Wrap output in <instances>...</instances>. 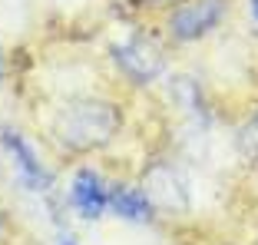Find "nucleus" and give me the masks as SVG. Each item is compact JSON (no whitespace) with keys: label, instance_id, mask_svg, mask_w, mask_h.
<instances>
[{"label":"nucleus","instance_id":"obj_1","mask_svg":"<svg viewBox=\"0 0 258 245\" xmlns=\"http://www.w3.org/2000/svg\"><path fill=\"white\" fill-rule=\"evenodd\" d=\"M116 126H119V113L109 103L83 100V103H70L67 109H60L53 133L70 149H96V146H106L113 139Z\"/></svg>","mask_w":258,"mask_h":245},{"label":"nucleus","instance_id":"obj_2","mask_svg":"<svg viewBox=\"0 0 258 245\" xmlns=\"http://www.w3.org/2000/svg\"><path fill=\"white\" fill-rule=\"evenodd\" d=\"M113 60L119 63V70L136 83H149L152 77H159L162 70V53L159 46L146 37H133L129 43H119L113 50Z\"/></svg>","mask_w":258,"mask_h":245},{"label":"nucleus","instance_id":"obj_3","mask_svg":"<svg viewBox=\"0 0 258 245\" xmlns=\"http://www.w3.org/2000/svg\"><path fill=\"white\" fill-rule=\"evenodd\" d=\"M225 14V0H192L185 7L175 10L172 17V33L179 40H196L209 33Z\"/></svg>","mask_w":258,"mask_h":245},{"label":"nucleus","instance_id":"obj_4","mask_svg":"<svg viewBox=\"0 0 258 245\" xmlns=\"http://www.w3.org/2000/svg\"><path fill=\"white\" fill-rule=\"evenodd\" d=\"M146 196H149L152 206L166 209V212H182V209L189 206L179 176H175L172 169H166V166H152L149 169V176H146Z\"/></svg>","mask_w":258,"mask_h":245},{"label":"nucleus","instance_id":"obj_5","mask_svg":"<svg viewBox=\"0 0 258 245\" xmlns=\"http://www.w3.org/2000/svg\"><path fill=\"white\" fill-rule=\"evenodd\" d=\"M70 199L80 209V215L96 219V215H103V209L109 206V192H106V186H103V179H99V172L80 169L76 179H73V189H70Z\"/></svg>","mask_w":258,"mask_h":245},{"label":"nucleus","instance_id":"obj_6","mask_svg":"<svg viewBox=\"0 0 258 245\" xmlns=\"http://www.w3.org/2000/svg\"><path fill=\"white\" fill-rule=\"evenodd\" d=\"M4 143H7V149L14 153V162H17V169H20L23 182L30 186V189H46V186H50V176H46V169L40 166V159L33 156L30 146L23 143L20 136H14V133H4Z\"/></svg>","mask_w":258,"mask_h":245},{"label":"nucleus","instance_id":"obj_7","mask_svg":"<svg viewBox=\"0 0 258 245\" xmlns=\"http://www.w3.org/2000/svg\"><path fill=\"white\" fill-rule=\"evenodd\" d=\"M109 206H113L116 215H122L129 222H146L152 215V202H149V196H146V189H119V186H116V189L109 192Z\"/></svg>","mask_w":258,"mask_h":245},{"label":"nucleus","instance_id":"obj_8","mask_svg":"<svg viewBox=\"0 0 258 245\" xmlns=\"http://www.w3.org/2000/svg\"><path fill=\"white\" fill-rule=\"evenodd\" d=\"M245 146H248V149H255V153H258V122H251L248 130H245Z\"/></svg>","mask_w":258,"mask_h":245},{"label":"nucleus","instance_id":"obj_9","mask_svg":"<svg viewBox=\"0 0 258 245\" xmlns=\"http://www.w3.org/2000/svg\"><path fill=\"white\" fill-rule=\"evenodd\" d=\"M251 14H255V20H258V0H251Z\"/></svg>","mask_w":258,"mask_h":245},{"label":"nucleus","instance_id":"obj_10","mask_svg":"<svg viewBox=\"0 0 258 245\" xmlns=\"http://www.w3.org/2000/svg\"><path fill=\"white\" fill-rule=\"evenodd\" d=\"M0 73H4V70H0Z\"/></svg>","mask_w":258,"mask_h":245}]
</instances>
